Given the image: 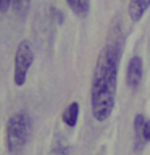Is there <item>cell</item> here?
Returning a JSON list of instances; mask_svg holds the SVG:
<instances>
[{"label": "cell", "mask_w": 150, "mask_h": 155, "mask_svg": "<svg viewBox=\"0 0 150 155\" xmlns=\"http://www.w3.org/2000/svg\"><path fill=\"white\" fill-rule=\"evenodd\" d=\"M31 137V116L26 111L15 113L7 123L5 140L10 155H19Z\"/></svg>", "instance_id": "cell-2"}, {"label": "cell", "mask_w": 150, "mask_h": 155, "mask_svg": "<svg viewBox=\"0 0 150 155\" xmlns=\"http://www.w3.org/2000/svg\"><path fill=\"white\" fill-rule=\"evenodd\" d=\"M50 155H70V147H68L66 140L63 137H57L52 145Z\"/></svg>", "instance_id": "cell-8"}, {"label": "cell", "mask_w": 150, "mask_h": 155, "mask_svg": "<svg viewBox=\"0 0 150 155\" xmlns=\"http://www.w3.org/2000/svg\"><path fill=\"white\" fill-rule=\"evenodd\" d=\"M34 61V50L29 41H21L16 48V55H15V84L23 86L26 82L29 68Z\"/></svg>", "instance_id": "cell-3"}, {"label": "cell", "mask_w": 150, "mask_h": 155, "mask_svg": "<svg viewBox=\"0 0 150 155\" xmlns=\"http://www.w3.org/2000/svg\"><path fill=\"white\" fill-rule=\"evenodd\" d=\"M66 3L77 16H86L90 8V0H66Z\"/></svg>", "instance_id": "cell-7"}, {"label": "cell", "mask_w": 150, "mask_h": 155, "mask_svg": "<svg viewBox=\"0 0 150 155\" xmlns=\"http://www.w3.org/2000/svg\"><path fill=\"white\" fill-rule=\"evenodd\" d=\"M10 5H13V0H0V13H5L10 8Z\"/></svg>", "instance_id": "cell-11"}, {"label": "cell", "mask_w": 150, "mask_h": 155, "mask_svg": "<svg viewBox=\"0 0 150 155\" xmlns=\"http://www.w3.org/2000/svg\"><path fill=\"white\" fill-rule=\"evenodd\" d=\"M121 50L116 42H106L99 53L90 87V108L97 121H106L116 104Z\"/></svg>", "instance_id": "cell-1"}, {"label": "cell", "mask_w": 150, "mask_h": 155, "mask_svg": "<svg viewBox=\"0 0 150 155\" xmlns=\"http://www.w3.org/2000/svg\"><path fill=\"white\" fill-rule=\"evenodd\" d=\"M150 7V0H129L128 3V15L131 18V21L137 23L142 19L145 12Z\"/></svg>", "instance_id": "cell-5"}, {"label": "cell", "mask_w": 150, "mask_h": 155, "mask_svg": "<svg viewBox=\"0 0 150 155\" xmlns=\"http://www.w3.org/2000/svg\"><path fill=\"white\" fill-rule=\"evenodd\" d=\"M77 118H79V104H77V102H71V104L63 110L61 120L66 126L74 128L76 123H77Z\"/></svg>", "instance_id": "cell-6"}, {"label": "cell", "mask_w": 150, "mask_h": 155, "mask_svg": "<svg viewBox=\"0 0 150 155\" xmlns=\"http://www.w3.org/2000/svg\"><path fill=\"white\" fill-rule=\"evenodd\" d=\"M140 136L145 142H150V120H145L144 121V126H142V131H140Z\"/></svg>", "instance_id": "cell-10"}, {"label": "cell", "mask_w": 150, "mask_h": 155, "mask_svg": "<svg viewBox=\"0 0 150 155\" xmlns=\"http://www.w3.org/2000/svg\"><path fill=\"white\" fill-rule=\"evenodd\" d=\"M29 2L31 0H13V7L19 15H26L28 8H29Z\"/></svg>", "instance_id": "cell-9"}, {"label": "cell", "mask_w": 150, "mask_h": 155, "mask_svg": "<svg viewBox=\"0 0 150 155\" xmlns=\"http://www.w3.org/2000/svg\"><path fill=\"white\" fill-rule=\"evenodd\" d=\"M144 76V63L139 55H134L126 68V82L131 89H137Z\"/></svg>", "instance_id": "cell-4"}]
</instances>
